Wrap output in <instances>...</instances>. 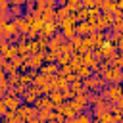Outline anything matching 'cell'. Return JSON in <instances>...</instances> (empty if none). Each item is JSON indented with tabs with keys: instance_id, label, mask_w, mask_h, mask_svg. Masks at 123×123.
<instances>
[{
	"instance_id": "1",
	"label": "cell",
	"mask_w": 123,
	"mask_h": 123,
	"mask_svg": "<svg viewBox=\"0 0 123 123\" xmlns=\"http://www.w3.org/2000/svg\"><path fill=\"white\" fill-rule=\"evenodd\" d=\"M100 94H102V98L108 100V102H119V100H123V90H121L119 83H113V85H106V86H102Z\"/></svg>"
},
{
	"instance_id": "2",
	"label": "cell",
	"mask_w": 123,
	"mask_h": 123,
	"mask_svg": "<svg viewBox=\"0 0 123 123\" xmlns=\"http://www.w3.org/2000/svg\"><path fill=\"white\" fill-rule=\"evenodd\" d=\"M102 77L106 79V85H113V83H121V79H123V73H121V67H108L104 73H102Z\"/></svg>"
},
{
	"instance_id": "3",
	"label": "cell",
	"mask_w": 123,
	"mask_h": 123,
	"mask_svg": "<svg viewBox=\"0 0 123 123\" xmlns=\"http://www.w3.org/2000/svg\"><path fill=\"white\" fill-rule=\"evenodd\" d=\"M44 63V50H40V52H33V54H29V58L25 60V65H27V69H37L38 71V67Z\"/></svg>"
},
{
	"instance_id": "4",
	"label": "cell",
	"mask_w": 123,
	"mask_h": 123,
	"mask_svg": "<svg viewBox=\"0 0 123 123\" xmlns=\"http://www.w3.org/2000/svg\"><path fill=\"white\" fill-rule=\"evenodd\" d=\"M15 54H17V44H12L8 40L0 44V56H4L6 60H12Z\"/></svg>"
},
{
	"instance_id": "5",
	"label": "cell",
	"mask_w": 123,
	"mask_h": 123,
	"mask_svg": "<svg viewBox=\"0 0 123 123\" xmlns=\"http://www.w3.org/2000/svg\"><path fill=\"white\" fill-rule=\"evenodd\" d=\"M2 102H4V106H6L8 110H15V108H17V106H19L23 100H21V96H15V94H8V92H6V94L2 96Z\"/></svg>"
},
{
	"instance_id": "6",
	"label": "cell",
	"mask_w": 123,
	"mask_h": 123,
	"mask_svg": "<svg viewBox=\"0 0 123 123\" xmlns=\"http://www.w3.org/2000/svg\"><path fill=\"white\" fill-rule=\"evenodd\" d=\"M94 31V27L85 19V21H77V25H75V33L79 35V37H86V35H90Z\"/></svg>"
},
{
	"instance_id": "7",
	"label": "cell",
	"mask_w": 123,
	"mask_h": 123,
	"mask_svg": "<svg viewBox=\"0 0 123 123\" xmlns=\"http://www.w3.org/2000/svg\"><path fill=\"white\" fill-rule=\"evenodd\" d=\"M12 23L17 27V31L19 33H27L29 31V27H31V23L23 17V15H17V17H12Z\"/></svg>"
},
{
	"instance_id": "8",
	"label": "cell",
	"mask_w": 123,
	"mask_h": 123,
	"mask_svg": "<svg viewBox=\"0 0 123 123\" xmlns=\"http://www.w3.org/2000/svg\"><path fill=\"white\" fill-rule=\"evenodd\" d=\"M56 31H58V25H56L54 21H44V25H42V29L38 31V35H42V37L50 38V37H52Z\"/></svg>"
},
{
	"instance_id": "9",
	"label": "cell",
	"mask_w": 123,
	"mask_h": 123,
	"mask_svg": "<svg viewBox=\"0 0 123 123\" xmlns=\"http://www.w3.org/2000/svg\"><path fill=\"white\" fill-rule=\"evenodd\" d=\"M19 31H17V27L12 23V21H8V23H4V31H2V35L6 37V40H10V38H13L15 35H17Z\"/></svg>"
},
{
	"instance_id": "10",
	"label": "cell",
	"mask_w": 123,
	"mask_h": 123,
	"mask_svg": "<svg viewBox=\"0 0 123 123\" xmlns=\"http://www.w3.org/2000/svg\"><path fill=\"white\" fill-rule=\"evenodd\" d=\"M37 75V69H31V71H27L25 69V73H19V83L21 85H33V77Z\"/></svg>"
},
{
	"instance_id": "11",
	"label": "cell",
	"mask_w": 123,
	"mask_h": 123,
	"mask_svg": "<svg viewBox=\"0 0 123 123\" xmlns=\"http://www.w3.org/2000/svg\"><path fill=\"white\" fill-rule=\"evenodd\" d=\"M81 85H83V86H85L86 90H90V92H92V90H98V88H100L94 77H85V79H81Z\"/></svg>"
},
{
	"instance_id": "12",
	"label": "cell",
	"mask_w": 123,
	"mask_h": 123,
	"mask_svg": "<svg viewBox=\"0 0 123 123\" xmlns=\"http://www.w3.org/2000/svg\"><path fill=\"white\" fill-rule=\"evenodd\" d=\"M77 25V19H75V15L73 13H67L63 19H62V23H60V27L58 29H65V27H75Z\"/></svg>"
},
{
	"instance_id": "13",
	"label": "cell",
	"mask_w": 123,
	"mask_h": 123,
	"mask_svg": "<svg viewBox=\"0 0 123 123\" xmlns=\"http://www.w3.org/2000/svg\"><path fill=\"white\" fill-rule=\"evenodd\" d=\"M38 71L40 73H58V63L56 62H46L38 67Z\"/></svg>"
},
{
	"instance_id": "14",
	"label": "cell",
	"mask_w": 123,
	"mask_h": 123,
	"mask_svg": "<svg viewBox=\"0 0 123 123\" xmlns=\"http://www.w3.org/2000/svg\"><path fill=\"white\" fill-rule=\"evenodd\" d=\"M75 75H77L79 79H85V77H90V75H92V69H90L88 65H83V63H79V67L75 69Z\"/></svg>"
},
{
	"instance_id": "15",
	"label": "cell",
	"mask_w": 123,
	"mask_h": 123,
	"mask_svg": "<svg viewBox=\"0 0 123 123\" xmlns=\"http://www.w3.org/2000/svg\"><path fill=\"white\" fill-rule=\"evenodd\" d=\"M46 96H48V98H50V100H52L56 106H60V104L63 102V96H62V90H60V88H54V90H50Z\"/></svg>"
},
{
	"instance_id": "16",
	"label": "cell",
	"mask_w": 123,
	"mask_h": 123,
	"mask_svg": "<svg viewBox=\"0 0 123 123\" xmlns=\"http://www.w3.org/2000/svg\"><path fill=\"white\" fill-rule=\"evenodd\" d=\"M67 13H69V10H67L65 6H60V8H56V17H54V23H56V25L60 27L62 19H63V17H65Z\"/></svg>"
},
{
	"instance_id": "17",
	"label": "cell",
	"mask_w": 123,
	"mask_h": 123,
	"mask_svg": "<svg viewBox=\"0 0 123 123\" xmlns=\"http://www.w3.org/2000/svg\"><path fill=\"white\" fill-rule=\"evenodd\" d=\"M40 17H42V21H54V17H56V8H42Z\"/></svg>"
},
{
	"instance_id": "18",
	"label": "cell",
	"mask_w": 123,
	"mask_h": 123,
	"mask_svg": "<svg viewBox=\"0 0 123 123\" xmlns=\"http://www.w3.org/2000/svg\"><path fill=\"white\" fill-rule=\"evenodd\" d=\"M71 50H73L71 40H62V44L58 46V52H60V54H71Z\"/></svg>"
},
{
	"instance_id": "19",
	"label": "cell",
	"mask_w": 123,
	"mask_h": 123,
	"mask_svg": "<svg viewBox=\"0 0 123 123\" xmlns=\"http://www.w3.org/2000/svg\"><path fill=\"white\" fill-rule=\"evenodd\" d=\"M73 119H75V123H90V121H92V113H83V111H79Z\"/></svg>"
},
{
	"instance_id": "20",
	"label": "cell",
	"mask_w": 123,
	"mask_h": 123,
	"mask_svg": "<svg viewBox=\"0 0 123 123\" xmlns=\"http://www.w3.org/2000/svg\"><path fill=\"white\" fill-rule=\"evenodd\" d=\"M63 6L69 10V13H73V12H77V10L81 8V0H65Z\"/></svg>"
},
{
	"instance_id": "21",
	"label": "cell",
	"mask_w": 123,
	"mask_h": 123,
	"mask_svg": "<svg viewBox=\"0 0 123 123\" xmlns=\"http://www.w3.org/2000/svg\"><path fill=\"white\" fill-rule=\"evenodd\" d=\"M8 12H10V15H12V17H17V15H23V8H21L19 4H10V8H8Z\"/></svg>"
},
{
	"instance_id": "22",
	"label": "cell",
	"mask_w": 123,
	"mask_h": 123,
	"mask_svg": "<svg viewBox=\"0 0 123 123\" xmlns=\"http://www.w3.org/2000/svg\"><path fill=\"white\" fill-rule=\"evenodd\" d=\"M73 15H75V19H77V21H85V19H86V15H88V8H83V6H81L77 12H73Z\"/></svg>"
},
{
	"instance_id": "23",
	"label": "cell",
	"mask_w": 123,
	"mask_h": 123,
	"mask_svg": "<svg viewBox=\"0 0 123 123\" xmlns=\"http://www.w3.org/2000/svg\"><path fill=\"white\" fill-rule=\"evenodd\" d=\"M98 123H113V115L110 113V111H106V113H100V115H96L94 117Z\"/></svg>"
},
{
	"instance_id": "24",
	"label": "cell",
	"mask_w": 123,
	"mask_h": 123,
	"mask_svg": "<svg viewBox=\"0 0 123 123\" xmlns=\"http://www.w3.org/2000/svg\"><path fill=\"white\" fill-rule=\"evenodd\" d=\"M33 85H37V86H42V85H46V75L38 71V73L33 77Z\"/></svg>"
},
{
	"instance_id": "25",
	"label": "cell",
	"mask_w": 123,
	"mask_h": 123,
	"mask_svg": "<svg viewBox=\"0 0 123 123\" xmlns=\"http://www.w3.org/2000/svg\"><path fill=\"white\" fill-rule=\"evenodd\" d=\"M62 35H63L65 40H71L77 33H75V27H65V29H62Z\"/></svg>"
},
{
	"instance_id": "26",
	"label": "cell",
	"mask_w": 123,
	"mask_h": 123,
	"mask_svg": "<svg viewBox=\"0 0 123 123\" xmlns=\"http://www.w3.org/2000/svg\"><path fill=\"white\" fill-rule=\"evenodd\" d=\"M69 62H71V54H58V60H56L58 65H65Z\"/></svg>"
},
{
	"instance_id": "27",
	"label": "cell",
	"mask_w": 123,
	"mask_h": 123,
	"mask_svg": "<svg viewBox=\"0 0 123 123\" xmlns=\"http://www.w3.org/2000/svg\"><path fill=\"white\" fill-rule=\"evenodd\" d=\"M58 60V52H52V50H44V62H56Z\"/></svg>"
},
{
	"instance_id": "28",
	"label": "cell",
	"mask_w": 123,
	"mask_h": 123,
	"mask_svg": "<svg viewBox=\"0 0 123 123\" xmlns=\"http://www.w3.org/2000/svg\"><path fill=\"white\" fill-rule=\"evenodd\" d=\"M62 90V96H63V100H71L73 96H75V92L69 88V86H65V88H60Z\"/></svg>"
},
{
	"instance_id": "29",
	"label": "cell",
	"mask_w": 123,
	"mask_h": 123,
	"mask_svg": "<svg viewBox=\"0 0 123 123\" xmlns=\"http://www.w3.org/2000/svg\"><path fill=\"white\" fill-rule=\"evenodd\" d=\"M8 21H12L10 12H8V10H6V12H0V23H8Z\"/></svg>"
},
{
	"instance_id": "30",
	"label": "cell",
	"mask_w": 123,
	"mask_h": 123,
	"mask_svg": "<svg viewBox=\"0 0 123 123\" xmlns=\"http://www.w3.org/2000/svg\"><path fill=\"white\" fill-rule=\"evenodd\" d=\"M81 6L83 8H92V6H96V0H81Z\"/></svg>"
},
{
	"instance_id": "31",
	"label": "cell",
	"mask_w": 123,
	"mask_h": 123,
	"mask_svg": "<svg viewBox=\"0 0 123 123\" xmlns=\"http://www.w3.org/2000/svg\"><path fill=\"white\" fill-rule=\"evenodd\" d=\"M98 2H102V0H96V4H98Z\"/></svg>"
}]
</instances>
